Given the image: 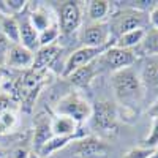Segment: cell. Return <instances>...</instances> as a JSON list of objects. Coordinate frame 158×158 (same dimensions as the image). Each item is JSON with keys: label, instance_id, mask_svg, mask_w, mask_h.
Segmentation results:
<instances>
[{"label": "cell", "instance_id": "cell-28", "mask_svg": "<svg viewBox=\"0 0 158 158\" xmlns=\"http://www.w3.org/2000/svg\"><path fill=\"white\" fill-rule=\"evenodd\" d=\"M11 104H13V98L8 94L0 90V115L11 111Z\"/></svg>", "mask_w": 158, "mask_h": 158}, {"label": "cell", "instance_id": "cell-6", "mask_svg": "<svg viewBox=\"0 0 158 158\" xmlns=\"http://www.w3.org/2000/svg\"><path fill=\"white\" fill-rule=\"evenodd\" d=\"M90 120L101 135L111 136L117 133V108L111 101H100L92 106Z\"/></svg>", "mask_w": 158, "mask_h": 158}, {"label": "cell", "instance_id": "cell-18", "mask_svg": "<svg viewBox=\"0 0 158 158\" xmlns=\"http://www.w3.org/2000/svg\"><path fill=\"white\" fill-rule=\"evenodd\" d=\"M146 33H147L146 29H136V30L127 32V33L120 35V36L115 40L114 46L122 48V49H131V51H135L142 43V40H144V36H146Z\"/></svg>", "mask_w": 158, "mask_h": 158}, {"label": "cell", "instance_id": "cell-19", "mask_svg": "<svg viewBox=\"0 0 158 158\" xmlns=\"http://www.w3.org/2000/svg\"><path fill=\"white\" fill-rule=\"evenodd\" d=\"M73 139H76V138L52 136L48 142H44L43 146L36 150V153H38L40 156H43V158H48V156H51L52 153H56V152H59V150H63V149L67 147Z\"/></svg>", "mask_w": 158, "mask_h": 158}, {"label": "cell", "instance_id": "cell-5", "mask_svg": "<svg viewBox=\"0 0 158 158\" xmlns=\"http://www.w3.org/2000/svg\"><path fill=\"white\" fill-rule=\"evenodd\" d=\"M111 30L108 22H89L79 29V41L84 48L108 49L111 44ZM114 41V40H112Z\"/></svg>", "mask_w": 158, "mask_h": 158}, {"label": "cell", "instance_id": "cell-36", "mask_svg": "<svg viewBox=\"0 0 158 158\" xmlns=\"http://www.w3.org/2000/svg\"><path fill=\"white\" fill-rule=\"evenodd\" d=\"M3 18H5V16L2 15V13H0V24H2V19H3Z\"/></svg>", "mask_w": 158, "mask_h": 158}, {"label": "cell", "instance_id": "cell-1", "mask_svg": "<svg viewBox=\"0 0 158 158\" xmlns=\"http://www.w3.org/2000/svg\"><path fill=\"white\" fill-rule=\"evenodd\" d=\"M111 84L114 97L125 111L136 114L144 101V89L139 79V73L131 67L112 73Z\"/></svg>", "mask_w": 158, "mask_h": 158}, {"label": "cell", "instance_id": "cell-21", "mask_svg": "<svg viewBox=\"0 0 158 158\" xmlns=\"http://www.w3.org/2000/svg\"><path fill=\"white\" fill-rule=\"evenodd\" d=\"M136 49H139L141 56H146V57L158 56V30H153V29L147 30L146 36H144V40H142V43Z\"/></svg>", "mask_w": 158, "mask_h": 158}, {"label": "cell", "instance_id": "cell-11", "mask_svg": "<svg viewBox=\"0 0 158 158\" xmlns=\"http://www.w3.org/2000/svg\"><path fill=\"white\" fill-rule=\"evenodd\" d=\"M18 27H19V44H22L24 48H27L32 52H36L40 49V43H38V32L33 27V24L30 22V16H29V3L25 6V10L19 15L15 16Z\"/></svg>", "mask_w": 158, "mask_h": 158}, {"label": "cell", "instance_id": "cell-17", "mask_svg": "<svg viewBox=\"0 0 158 158\" xmlns=\"http://www.w3.org/2000/svg\"><path fill=\"white\" fill-rule=\"evenodd\" d=\"M111 11V2L108 0H92L87 5V16L90 22H106Z\"/></svg>", "mask_w": 158, "mask_h": 158}, {"label": "cell", "instance_id": "cell-2", "mask_svg": "<svg viewBox=\"0 0 158 158\" xmlns=\"http://www.w3.org/2000/svg\"><path fill=\"white\" fill-rule=\"evenodd\" d=\"M108 25L111 30V36L115 41L118 36L127 33V32L136 30V29L149 30V25H150L149 13L136 10L133 6H127V8H122V10L112 13Z\"/></svg>", "mask_w": 158, "mask_h": 158}, {"label": "cell", "instance_id": "cell-8", "mask_svg": "<svg viewBox=\"0 0 158 158\" xmlns=\"http://www.w3.org/2000/svg\"><path fill=\"white\" fill-rule=\"evenodd\" d=\"M57 24L60 33L70 35L81 29L82 25V10L79 2H62L57 13Z\"/></svg>", "mask_w": 158, "mask_h": 158}, {"label": "cell", "instance_id": "cell-25", "mask_svg": "<svg viewBox=\"0 0 158 158\" xmlns=\"http://www.w3.org/2000/svg\"><path fill=\"white\" fill-rule=\"evenodd\" d=\"M16 123V115L13 111H8L5 114L0 115V133H3V131H10Z\"/></svg>", "mask_w": 158, "mask_h": 158}, {"label": "cell", "instance_id": "cell-3", "mask_svg": "<svg viewBox=\"0 0 158 158\" xmlns=\"http://www.w3.org/2000/svg\"><path fill=\"white\" fill-rule=\"evenodd\" d=\"M56 115L70 117L77 125H81L90 118L92 104L79 94L71 92V94H67L65 97H62L59 103L56 104Z\"/></svg>", "mask_w": 158, "mask_h": 158}, {"label": "cell", "instance_id": "cell-33", "mask_svg": "<svg viewBox=\"0 0 158 158\" xmlns=\"http://www.w3.org/2000/svg\"><path fill=\"white\" fill-rule=\"evenodd\" d=\"M149 158H158V147L153 149V152H152V155H150Z\"/></svg>", "mask_w": 158, "mask_h": 158}, {"label": "cell", "instance_id": "cell-13", "mask_svg": "<svg viewBox=\"0 0 158 158\" xmlns=\"http://www.w3.org/2000/svg\"><path fill=\"white\" fill-rule=\"evenodd\" d=\"M33 54L35 52L29 51L19 43L11 44L5 67H10L13 70H29L32 68V63H33Z\"/></svg>", "mask_w": 158, "mask_h": 158}, {"label": "cell", "instance_id": "cell-12", "mask_svg": "<svg viewBox=\"0 0 158 158\" xmlns=\"http://www.w3.org/2000/svg\"><path fill=\"white\" fill-rule=\"evenodd\" d=\"M62 54V48L59 44H51L40 48L33 54V63L32 68L36 73H44L48 68H52V65L57 62V59Z\"/></svg>", "mask_w": 158, "mask_h": 158}, {"label": "cell", "instance_id": "cell-10", "mask_svg": "<svg viewBox=\"0 0 158 158\" xmlns=\"http://www.w3.org/2000/svg\"><path fill=\"white\" fill-rule=\"evenodd\" d=\"M106 49H97V48H84L81 46L79 49L73 51L68 56V59L63 63V70H62V76L68 77L73 71H76L77 68H82L85 65L95 62L97 59L101 57V54Z\"/></svg>", "mask_w": 158, "mask_h": 158}, {"label": "cell", "instance_id": "cell-37", "mask_svg": "<svg viewBox=\"0 0 158 158\" xmlns=\"http://www.w3.org/2000/svg\"><path fill=\"white\" fill-rule=\"evenodd\" d=\"M6 158H10V156H6Z\"/></svg>", "mask_w": 158, "mask_h": 158}, {"label": "cell", "instance_id": "cell-34", "mask_svg": "<svg viewBox=\"0 0 158 158\" xmlns=\"http://www.w3.org/2000/svg\"><path fill=\"white\" fill-rule=\"evenodd\" d=\"M29 158H43V156H40L36 152H32V153H29Z\"/></svg>", "mask_w": 158, "mask_h": 158}, {"label": "cell", "instance_id": "cell-15", "mask_svg": "<svg viewBox=\"0 0 158 158\" xmlns=\"http://www.w3.org/2000/svg\"><path fill=\"white\" fill-rule=\"evenodd\" d=\"M29 16H30V22L33 24V27L36 29V32H43L46 30L49 25H52L54 22H57L56 18H52V11L48 10V6L38 5L35 6V10H29Z\"/></svg>", "mask_w": 158, "mask_h": 158}, {"label": "cell", "instance_id": "cell-20", "mask_svg": "<svg viewBox=\"0 0 158 158\" xmlns=\"http://www.w3.org/2000/svg\"><path fill=\"white\" fill-rule=\"evenodd\" d=\"M52 136V128H51V120L49 118H41L35 125V135H33V147L35 152L43 146L44 142H48Z\"/></svg>", "mask_w": 158, "mask_h": 158}, {"label": "cell", "instance_id": "cell-24", "mask_svg": "<svg viewBox=\"0 0 158 158\" xmlns=\"http://www.w3.org/2000/svg\"><path fill=\"white\" fill-rule=\"evenodd\" d=\"M141 147H146V149L158 147V118H153L152 130H150V133L141 141Z\"/></svg>", "mask_w": 158, "mask_h": 158}, {"label": "cell", "instance_id": "cell-14", "mask_svg": "<svg viewBox=\"0 0 158 158\" xmlns=\"http://www.w3.org/2000/svg\"><path fill=\"white\" fill-rule=\"evenodd\" d=\"M51 128L54 136H65V138H77V128L79 125L70 117L56 115L51 120Z\"/></svg>", "mask_w": 158, "mask_h": 158}, {"label": "cell", "instance_id": "cell-22", "mask_svg": "<svg viewBox=\"0 0 158 158\" xmlns=\"http://www.w3.org/2000/svg\"><path fill=\"white\" fill-rule=\"evenodd\" d=\"M0 32H2L11 44H18L19 43V27L15 16H5L0 24Z\"/></svg>", "mask_w": 158, "mask_h": 158}, {"label": "cell", "instance_id": "cell-29", "mask_svg": "<svg viewBox=\"0 0 158 158\" xmlns=\"http://www.w3.org/2000/svg\"><path fill=\"white\" fill-rule=\"evenodd\" d=\"M149 22H150V27L153 30H158V2L149 11Z\"/></svg>", "mask_w": 158, "mask_h": 158}, {"label": "cell", "instance_id": "cell-32", "mask_svg": "<svg viewBox=\"0 0 158 158\" xmlns=\"http://www.w3.org/2000/svg\"><path fill=\"white\" fill-rule=\"evenodd\" d=\"M3 79H5V76H3V68H0V89H2V85H3Z\"/></svg>", "mask_w": 158, "mask_h": 158}, {"label": "cell", "instance_id": "cell-16", "mask_svg": "<svg viewBox=\"0 0 158 158\" xmlns=\"http://www.w3.org/2000/svg\"><path fill=\"white\" fill-rule=\"evenodd\" d=\"M98 60V59H97ZM97 60L95 62H92L89 65H85V67L82 68H77L76 71H73L68 77H70V81L71 84H74L76 87H89L90 82L94 81V77L98 74V67H97Z\"/></svg>", "mask_w": 158, "mask_h": 158}, {"label": "cell", "instance_id": "cell-35", "mask_svg": "<svg viewBox=\"0 0 158 158\" xmlns=\"http://www.w3.org/2000/svg\"><path fill=\"white\" fill-rule=\"evenodd\" d=\"M6 156H8V155H6V152H5L2 147H0V158H6Z\"/></svg>", "mask_w": 158, "mask_h": 158}, {"label": "cell", "instance_id": "cell-31", "mask_svg": "<svg viewBox=\"0 0 158 158\" xmlns=\"http://www.w3.org/2000/svg\"><path fill=\"white\" fill-rule=\"evenodd\" d=\"M149 115L152 118H158V101L152 103L150 104V108H149Z\"/></svg>", "mask_w": 158, "mask_h": 158}, {"label": "cell", "instance_id": "cell-26", "mask_svg": "<svg viewBox=\"0 0 158 158\" xmlns=\"http://www.w3.org/2000/svg\"><path fill=\"white\" fill-rule=\"evenodd\" d=\"M10 48H11L10 40L2 32H0V68H3L6 65V57H8Z\"/></svg>", "mask_w": 158, "mask_h": 158}, {"label": "cell", "instance_id": "cell-7", "mask_svg": "<svg viewBox=\"0 0 158 158\" xmlns=\"http://www.w3.org/2000/svg\"><path fill=\"white\" fill-rule=\"evenodd\" d=\"M139 79L144 89V100L150 104L158 101V56H149L142 60Z\"/></svg>", "mask_w": 158, "mask_h": 158}, {"label": "cell", "instance_id": "cell-27", "mask_svg": "<svg viewBox=\"0 0 158 158\" xmlns=\"http://www.w3.org/2000/svg\"><path fill=\"white\" fill-rule=\"evenodd\" d=\"M153 149H146V147H136L131 149L123 158H149L152 155Z\"/></svg>", "mask_w": 158, "mask_h": 158}, {"label": "cell", "instance_id": "cell-23", "mask_svg": "<svg viewBox=\"0 0 158 158\" xmlns=\"http://www.w3.org/2000/svg\"><path fill=\"white\" fill-rule=\"evenodd\" d=\"M60 36V29H59V24L54 22L52 25L43 32H40L38 35V43H40V48L43 46H51V44H57V40Z\"/></svg>", "mask_w": 158, "mask_h": 158}, {"label": "cell", "instance_id": "cell-9", "mask_svg": "<svg viewBox=\"0 0 158 158\" xmlns=\"http://www.w3.org/2000/svg\"><path fill=\"white\" fill-rule=\"evenodd\" d=\"M101 62L104 67H108L112 73H115V71L133 67L138 62V54H136V51L122 49V48H117L112 44L101 54Z\"/></svg>", "mask_w": 158, "mask_h": 158}, {"label": "cell", "instance_id": "cell-4", "mask_svg": "<svg viewBox=\"0 0 158 158\" xmlns=\"http://www.w3.org/2000/svg\"><path fill=\"white\" fill-rule=\"evenodd\" d=\"M63 150H68L74 158H104L111 152L109 144L95 136L76 138Z\"/></svg>", "mask_w": 158, "mask_h": 158}, {"label": "cell", "instance_id": "cell-30", "mask_svg": "<svg viewBox=\"0 0 158 158\" xmlns=\"http://www.w3.org/2000/svg\"><path fill=\"white\" fill-rule=\"evenodd\" d=\"M29 153L30 152H27L25 149H16L10 155V158H29Z\"/></svg>", "mask_w": 158, "mask_h": 158}]
</instances>
